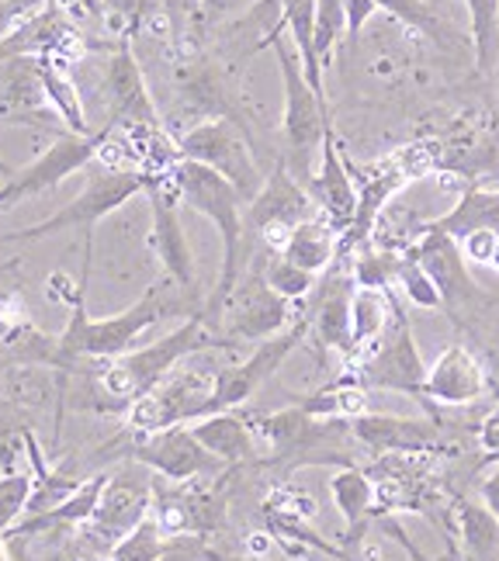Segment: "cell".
I'll list each match as a JSON object with an SVG mask.
<instances>
[{
	"instance_id": "277c9868",
	"label": "cell",
	"mask_w": 499,
	"mask_h": 561,
	"mask_svg": "<svg viewBox=\"0 0 499 561\" xmlns=\"http://www.w3.org/2000/svg\"><path fill=\"white\" fill-rule=\"evenodd\" d=\"M257 49H274L277 59V73H281V88H285V112H281V139H285V160L292 174L309 187L316 174V153L322 149V139L330 133V101H322L313 83L306 80L302 70V59L295 46H288V38L281 28H271L264 38L257 42Z\"/></svg>"
},
{
	"instance_id": "681fc988",
	"label": "cell",
	"mask_w": 499,
	"mask_h": 561,
	"mask_svg": "<svg viewBox=\"0 0 499 561\" xmlns=\"http://www.w3.org/2000/svg\"><path fill=\"white\" fill-rule=\"evenodd\" d=\"M483 503L499 516V468L492 471V474H486V482H483Z\"/></svg>"
},
{
	"instance_id": "d6986e66",
	"label": "cell",
	"mask_w": 499,
	"mask_h": 561,
	"mask_svg": "<svg viewBox=\"0 0 499 561\" xmlns=\"http://www.w3.org/2000/svg\"><path fill=\"white\" fill-rule=\"evenodd\" d=\"M354 274H343V264H333L330 274L319 280L316 291L306 298L309 306V336L319 343V351H337L343 360L354 354L351 333V301H354Z\"/></svg>"
},
{
	"instance_id": "484cf974",
	"label": "cell",
	"mask_w": 499,
	"mask_h": 561,
	"mask_svg": "<svg viewBox=\"0 0 499 561\" xmlns=\"http://www.w3.org/2000/svg\"><path fill=\"white\" fill-rule=\"evenodd\" d=\"M194 437H199L215 458L226 461L229 468L236 465H260V450H257V430L250 423V416H240L236 409H226V413H212L191 423Z\"/></svg>"
},
{
	"instance_id": "4dcf8cb0",
	"label": "cell",
	"mask_w": 499,
	"mask_h": 561,
	"mask_svg": "<svg viewBox=\"0 0 499 561\" xmlns=\"http://www.w3.org/2000/svg\"><path fill=\"white\" fill-rule=\"evenodd\" d=\"M292 405L306 409L309 416H319V420H354L361 413H372V399H367V388H361L358 381L351 378H340L327 388H319V392H309V396H295Z\"/></svg>"
},
{
	"instance_id": "f6af8a7d",
	"label": "cell",
	"mask_w": 499,
	"mask_h": 561,
	"mask_svg": "<svg viewBox=\"0 0 499 561\" xmlns=\"http://www.w3.org/2000/svg\"><path fill=\"white\" fill-rule=\"evenodd\" d=\"M496 243H499V232H489V229H475L468 236H462L458 247L465 253L468 264H492V253H496Z\"/></svg>"
},
{
	"instance_id": "ee69618b",
	"label": "cell",
	"mask_w": 499,
	"mask_h": 561,
	"mask_svg": "<svg viewBox=\"0 0 499 561\" xmlns=\"http://www.w3.org/2000/svg\"><path fill=\"white\" fill-rule=\"evenodd\" d=\"M253 4L257 0H199V25L219 28V25H226V21L250 11Z\"/></svg>"
},
{
	"instance_id": "8d00e7d4",
	"label": "cell",
	"mask_w": 499,
	"mask_h": 561,
	"mask_svg": "<svg viewBox=\"0 0 499 561\" xmlns=\"http://www.w3.org/2000/svg\"><path fill=\"white\" fill-rule=\"evenodd\" d=\"M98 8L104 11V18L112 21V28L118 32V38H133L149 25H167V11L163 0H98Z\"/></svg>"
},
{
	"instance_id": "74e56055",
	"label": "cell",
	"mask_w": 499,
	"mask_h": 561,
	"mask_svg": "<svg viewBox=\"0 0 499 561\" xmlns=\"http://www.w3.org/2000/svg\"><path fill=\"white\" fill-rule=\"evenodd\" d=\"M264 277H268V285L281 295V298H288L292 306H306V298L316 291L319 285V274L313 271H302L295 267L292 261H285L281 253H268L264 250Z\"/></svg>"
},
{
	"instance_id": "4316f807",
	"label": "cell",
	"mask_w": 499,
	"mask_h": 561,
	"mask_svg": "<svg viewBox=\"0 0 499 561\" xmlns=\"http://www.w3.org/2000/svg\"><path fill=\"white\" fill-rule=\"evenodd\" d=\"M107 479H112L107 471H98V474H91V479H83V485L70 495V500H63L59 506H53L46 513L21 516V520L8 530V537H38V534L63 530V527H83L94 516Z\"/></svg>"
},
{
	"instance_id": "4fadbf2b",
	"label": "cell",
	"mask_w": 499,
	"mask_h": 561,
	"mask_svg": "<svg viewBox=\"0 0 499 561\" xmlns=\"http://www.w3.org/2000/svg\"><path fill=\"white\" fill-rule=\"evenodd\" d=\"M402 253L409 256V261H417L433 277V285H438L444 295V309L454 322H462V312L468 306H483V301L489 298L486 288L472 277L458 240L441 232V229H433L430 222L420 226V232L402 247Z\"/></svg>"
},
{
	"instance_id": "f1b7e54d",
	"label": "cell",
	"mask_w": 499,
	"mask_h": 561,
	"mask_svg": "<svg viewBox=\"0 0 499 561\" xmlns=\"http://www.w3.org/2000/svg\"><path fill=\"white\" fill-rule=\"evenodd\" d=\"M337 253H340V229L327 215H313V219L298 222L288 236L285 250H281L285 261L313 274H327L337 264Z\"/></svg>"
},
{
	"instance_id": "6da1fadb",
	"label": "cell",
	"mask_w": 499,
	"mask_h": 561,
	"mask_svg": "<svg viewBox=\"0 0 499 561\" xmlns=\"http://www.w3.org/2000/svg\"><path fill=\"white\" fill-rule=\"evenodd\" d=\"M83 295H87V280H80L77 288L67 291L70 319L59 333V351H63L59 381L80 375L91 360H112V357L128 354L136 347V340L163 319H173V316L191 319V316H202L205 309V301H199V295H188V291L167 295L163 285H149L128 309L94 319L87 312Z\"/></svg>"
},
{
	"instance_id": "60d3db41",
	"label": "cell",
	"mask_w": 499,
	"mask_h": 561,
	"mask_svg": "<svg viewBox=\"0 0 499 561\" xmlns=\"http://www.w3.org/2000/svg\"><path fill=\"white\" fill-rule=\"evenodd\" d=\"M32 468L25 471H8L0 474V541L8 537V530L29 513V500H32Z\"/></svg>"
},
{
	"instance_id": "9a60e30c",
	"label": "cell",
	"mask_w": 499,
	"mask_h": 561,
	"mask_svg": "<svg viewBox=\"0 0 499 561\" xmlns=\"http://www.w3.org/2000/svg\"><path fill=\"white\" fill-rule=\"evenodd\" d=\"M306 336H309V316L302 312L285 333L257 343V351L247 360L215 371V388H212V399L205 405V416L226 413V409H240L260 385L277 375V368L302 347V340Z\"/></svg>"
},
{
	"instance_id": "2e32d148",
	"label": "cell",
	"mask_w": 499,
	"mask_h": 561,
	"mask_svg": "<svg viewBox=\"0 0 499 561\" xmlns=\"http://www.w3.org/2000/svg\"><path fill=\"white\" fill-rule=\"evenodd\" d=\"M128 444V461H139L149 471H157L167 482H194V479H219L226 474V461H219L212 450L194 437L191 423H178L157 430V434H133Z\"/></svg>"
},
{
	"instance_id": "d6a6232c",
	"label": "cell",
	"mask_w": 499,
	"mask_h": 561,
	"mask_svg": "<svg viewBox=\"0 0 499 561\" xmlns=\"http://www.w3.org/2000/svg\"><path fill=\"white\" fill-rule=\"evenodd\" d=\"M458 537L468 561H499V516L475 500H458Z\"/></svg>"
},
{
	"instance_id": "30bf717a",
	"label": "cell",
	"mask_w": 499,
	"mask_h": 561,
	"mask_svg": "<svg viewBox=\"0 0 499 561\" xmlns=\"http://www.w3.org/2000/svg\"><path fill=\"white\" fill-rule=\"evenodd\" d=\"M101 101L107 122L104 128H128V133H163V118L157 112V101L149 94V83L133 53V38H118L112 56L101 73Z\"/></svg>"
},
{
	"instance_id": "f5cc1de1",
	"label": "cell",
	"mask_w": 499,
	"mask_h": 561,
	"mask_svg": "<svg viewBox=\"0 0 499 561\" xmlns=\"http://www.w3.org/2000/svg\"><path fill=\"white\" fill-rule=\"evenodd\" d=\"M492 271H499V243H496V253H492V264H489Z\"/></svg>"
},
{
	"instance_id": "ba28073f",
	"label": "cell",
	"mask_w": 499,
	"mask_h": 561,
	"mask_svg": "<svg viewBox=\"0 0 499 561\" xmlns=\"http://www.w3.org/2000/svg\"><path fill=\"white\" fill-rule=\"evenodd\" d=\"M173 146H178V157L205 163L215 170V174H223L236 191L243 194L247 205L257 198V191L268 181L257 167L250 133L233 118H208V122L191 125L178 136Z\"/></svg>"
},
{
	"instance_id": "44dd1931",
	"label": "cell",
	"mask_w": 499,
	"mask_h": 561,
	"mask_svg": "<svg viewBox=\"0 0 499 561\" xmlns=\"http://www.w3.org/2000/svg\"><path fill=\"white\" fill-rule=\"evenodd\" d=\"M354 440L372 450L375 458L385 455H433L441 450V423L438 420H409L388 413H361L351 420Z\"/></svg>"
},
{
	"instance_id": "ffe728a7",
	"label": "cell",
	"mask_w": 499,
	"mask_h": 561,
	"mask_svg": "<svg viewBox=\"0 0 499 561\" xmlns=\"http://www.w3.org/2000/svg\"><path fill=\"white\" fill-rule=\"evenodd\" d=\"M0 122L4 125H63V118L53 112L46 98L42 59L35 56L0 59Z\"/></svg>"
},
{
	"instance_id": "e0dca14e",
	"label": "cell",
	"mask_w": 499,
	"mask_h": 561,
	"mask_svg": "<svg viewBox=\"0 0 499 561\" xmlns=\"http://www.w3.org/2000/svg\"><path fill=\"white\" fill-rule=\"evenodd\" d=\"M136 468H122L107 479L101 503L94 516L87 520V537L94 545L112 551L128 530H136L149 513H154V479H149V468L133 461Z\"/></svg>"
},
{
	"instance_id": "7c38bea8",
	"label": "cell",
	"mask_w": 499,
	"mask_h": 561,
	"mask_svg": "<svg viewBox=\"0 0 499 561\" xmlns=\"http://www.w3.org/2000/svg\"><path fill=\"white\" fill-rule=\"evenodd\" d=\"M316 211L319 205L313 202L309 187L292 174L285 160H277L264 187H260L257 198L247 205V232H253L268 253H281L292 229L298 222L313 219Z\"/></svg>"
},
{
	"instance_id": "7a4b0ae2",
	"label": "cell",
	"mask_w": 499,
	"mask_h": 561,
	"mask_svg": "<svg viewBox=\"0 0 499 561\" xmlns=\"http://www.w3.org/2000/svg\"><path fill=\"white\" fill-rule=\"evenodd\" d=\"M233 343L226 336H215L212 327L202 316L184 319L178 330H170L157 343L139 351H128L112 360H91L80 371L87 381V399L83 405L94 409V413H115L125 416L128 405L143 399L181 364L202 351H226Z\"/></svg>"
},
{
	"instance_id": "3957f363",
	"label": "cell",
	"mask_w": 499,
	"mask_h": 561,
	"mask_svg": "<svg viewBox=\"0 0 499 561\" xmlns=\"http://www.w3.org/2000/svg\"><path fill=\"white\" fill-rule=\"evenodd\" d=\"M167 174L178 187L181 202L188 208H194L199 215L215 226L223 240V267H219V280H215V288L205 301L202 309V319L215 330L219 327V316H223V306L226 298L233 295L236 280L247 271L250 264V253H247V202L243 194L236 191L223 174H215L212 167L205 163H194V160H173L167 167Z\"/></svg>"
},
{
	"instance_id": "b9f144b4",
	"label": "cell",
	"mask_w": 499,
	"mask_h": 561,
	"mask_svg": "<svg viewBox=\"0 0 499 561\" xmlns=\"http://www.w3.org/2000/svg\"><path fill=\"white\" fill-rule=\"evenodd\" d=\"M396 288L402 291V298L409 301V306L427 309V312L444 309V295H441V288L433 285V277H430L417 261H409L406 253H402V267H399V285H396Z\"/></svg>"
},
{
	"instance_id": "7bdbcfd3",
	"label": "cell",
	"mask_w": 499,
	"mask_h": 561,
	"mask_svg": "<svg viewBox=\"0 0 499 561\" xmlns=\"http://www.w3.org/2000/svg\"><path fill=\"white\" fill-rule=\"evenodd\" d=\"M375 4L385 11V14H393L399 25L406 28H417L423 32L427 38H444V25H441V18L433 14V8L427 4V0H375Z\"/></svg>"
},
{
	"instance_id": "ab89813d",
	"label": "cell",
	"mask_w": 499,
	"mask_h": 561,
	"mask_svg": "<svg viewBox=\"0 0 499 561\" xmlns=\"http://www.w3.org/2000/svg\"><path fill=\"white\" fill-rule=\"evenodd\" d=\"M316 56L322 62V70L333 62L337 46L347 38V8L343 0H316Z\"/></svg>"
},
{
	"instance_id": "d4e9b609",
	"label": "cell",
	"mask_w": 499,
	"mask_h": 561,
	"mask_svg": "<svg viewBox=\"0 0 499 561\" xmlns=\"http://www.w3.org/2000/svg\"><path fill=\"white\" fill-rule=\"evenodd\" d=\"M309 194L313 202L319 205V211L327 215V219L343 232L347 226L354 222V211H358V181L351 174V167H347V153L337 142V133L330 125L327 139H322V149H319V167L309 181Z\"/></svg>"
},
{
	"instance_id": "1f68e13d",
	"label": "cell",
	"mask_w": 499,
	"mask_h": 561,
	"mask_svg": "<svg viewBox=\"0 0 499 561\" xmlns=\"http://www.w3.org/2000/svg\"><path fill=\"white\" fill-rule=\"evenodd\" d=\"M388 319H393V291H378V288H354L351 301V333H354V357L364 351H372L388 330Z\"/></svg>"
},
{
	"instance_id": "836d02e7",
	"label": "cell",
	"mask_w": 499,
	"mask_h": 561,
	"mask_svg": "<svg viewBox=\"0 0 499 561\" xmlns=\"http://www.w3.org/2000/svg\"><path fill=\"white\" fill-rule=\"evenodd\" d=\"M42 83H46L49 107L63 118V125H67L70 133H77V136H91L80 91H77V83L67 77V70H63L59 59H42Z\"/></svg>"
},
{
	"instance_id": "5bb4252c",
	"label": "cell",
	"mask_w": 499,
	"mask_h": 561,
	"mask_svg": "<svg viewBox=\"0 0 499 561\" xmlns=\"http://www.w3.org/2000/svg\"><path fill=\"white\" fill-rule=\"evenodd\" d=\"M112 139V128H98L91 136H77V133H59L53 139L49 149H42V153L29 163L8 174L4 187H8V202L11 205H21L29 198H38V194H49L56 191L67 178L80 174V170L91 167L101 149Z\"/></svg>"
},
{
	"instance_id": "db71d44e",
	"label": "cell",
	"mask_w": 499,
	"mask_h": 561,
	"mask_svg": "<svg viewBox=\"0 0 499 561\" xmlns=\"http://www.w3.org/2000/svg\"><path fill=\"white\" fill-rule=\"evenodd\" d=\"M274 4H277V8H285V4H288V0H274Z\"/></svg>"
},
{
	"instance_id": "bcb514c9",
	"label": "cell",
	"mask_w": 499,
	"mask_h": 561,
	"mask_svg": "<svg viewBox=\"0 0 499 561\" xmlns=\"http://www.w3.org/2000/svg\"><path fill=\"white\" fill-rule=\"evenodd\" d=\"M479 447H483V465H499V405L489 409V416L479 426Z\"/></svg>"
},
{
	"instance_id": "52a82bcc",
	"label": "cell",
	"mask_w": 499,
	"mask_h": 561,
	"mask_svg": "<svg viewBox=\"0 0 499 561\" xmlns=\"http://www.w3.org/2000/svg\"><path fill=\"white\" fill-rule=\"evenodd\" d=\"M427 364L417 347L413 327L402 309L399 295L393 291V319L388 330L372 351H364L361 357L347 360V378L358 381L367 392H396L423 402V381H427Z\"/></svg>"
},
{
	"instance_id": "f907efd6",
	"label": "cell",
	"mask_w": 499,
	"mask_h": 561,
	"mask_svg": "<svg viewBox=\"0 0 499 561\" xmlns=\"http://www.w3.org/2000/svg\"><path fill=\"white\" fill-rule=\"evenodd\" d=\"M486 368H489V392L499 399V351H492V354H489Z\"/></svg>"
},
{
	"instance_id": "f546056e",
	"label": "cell",
	"mask_w": 499,
	"mask_h": 561,
	"mask_svg": "<svg viewBox=\"0 0 499 561\" xmlns=\"http://www.w3.org/2000/svg\"><path fill=\"white\" fill-rule=\"evenodd\" d=\"M433 229H441L454 240L475 232V229H489L499 232V187H479V184H468L462 187V198L454 208H447L438 219H427Z\"/></svg>"
},
{
	"instance_id": "8992f818",
	"label": "cell",
	"mask_w": 499,
	"mask_h": 561,
	"mask_svg": "<svg viewBox=\"0 0 499 561\" xmlns=\"http://www.w3.org/2000/svg\"><path fill=\"white\" fill-rule=\"evenodd\" d=\"M257 437L271 447V458L264 465L281 468H302V465H354L343 450V440L351 434V420H319L309 416L306 409L288 405L277 413L250 416Z\"/></svg>"
},
{
	"instance_id": "f35d334b",
	"label": "cell",
	"mask_w": 499,
	"mask_h": 561,
	"mask_svg": "<svg viewBox=\"0 0 499 561\" xmlns=\"http://www.w3.org/2000/svg\"><path fill=\"white\" fill-rule=\"evenodd\" d=\"M167 541H170V537L160 530L157 516L149 513L136 530H128V534L122 537V541L112 548L107 561H157V558L163 554Z\"/></svg>"
},
{
	"instance_id": "7402d4cb",
	"label": "cell",
	"mask_w": 499,
	"mask_h": 561,
	"mask_svg": "<svg viewBox=\"0 0 499 561\" xmlns=\"http://www.w3.org/2000/svg\"><path fill=\"white\" fill-rule=\"evenodd\" d=\"M489 396V368L465 343H451L430 364L423 381V405H472Z\"/></svg>"
},
{
	"instance_id": "603a6c76",
	"label": "cell",
	"mask_w": 499,
	"mask_h": 561,
	"mask_svg": "<svg viewBox=\"0 0 499 561\" xmlns=\"http://www.w3.org/2000/svg\"><path fill=\"white\" fill-rule=\"evenodd\" d=\"M14 368H49L63 375L59 336L42 333L14 298H0V375Z\"/></svg>"
},
{
	"instance_id": "8fae6325",
	"label": "cell",
	"mask_w": 499,
	"mask_h": 561,
	"mask_svg": "<svg viewBox=\"0 0 499 561\" xmlns=\"http://www.w3.org/2000/svg\"><path fill=\"white\" fill-rule=\"evenodd\" d=\"M215 388V371L173 368L154 392L136 399L125 413L128 434H157V430L194 423L205 416V405Z\"/></svg>"
},
{
	"instance_id": "d590c367",
	"label": "cell",
	"mask_w": 499,
	"mask_h": 561,
	"mask_svg": "<svg viewBox=\"0 0 499 561\" xmlns=\"http://www.w3.org/2000/svg\"><path fill=\"white\" fill-rule=\"evenodd\" d=\"M399 267H402V250L388 247H364L354 253V285L358 288H378V291H396L399 285Z\"/></svg>"
},
{
	"instance_id": "83f0119b",
	"label": "cell",
	"mask_w": 499,
	"mask_h": 561,
	"mask_svg": "<svg viewBox=\"0 0 499 561\" xmlns=\"http://www.w3.org/2000/svg\"><path fill=\"white\" fill-rule=\"evenodd\" d=\"M330 495L343 516V545H358L364 524L375 516V479L358 465L337 468L330 474Z\"/></svg>"
},
{
	"instance_id": "cb8c5ba5",
	"label": "cell",
	"mask_w": 499,
	"mask_h": 561,
	"mask_svg": "<svg viewBox=\"0 0 499 561\" xmlns=\"http://www.w3.org/2000/svg\"><path fill=\"white\" fill-rule=\"evenodd\" d=\"M173 94H178L181 112L188 118H194V125L208 122V118H233L243 125L229 80L212 59H202V56L184 59L181 67L173 70Z\"/></svg>"
},
{
	"instance_id": "816d5d0a",
	"label": "cell",
	"mask_w": 499,
	"mask_h": 561,
	"mask_svg": "<svg viewBox=\"0 0 499 561\" xmlns=\"http://www.w3.org/2000/svg\"><path fill=\"white\" fill-rule=\"evenodd\" d=\"M4 208H11V202H8V187L0 184V211H4Z\"/></svg>"
},
{
	"instance_id": "ac0fdd59",
	"label": "cell",
	"mask_w": 499,
	"mask_h": 561,
	"mask_svg": "<svg viewBox=\"0 0 499 561\" xmlns=\"http://www.w3.org/2000/svg\"><path fill=\"white\" fill-rule=\"evenodd\" d=\"M146 198H149V215H154V226H149V250L157 253V261L167 274L170 285H178L181 291L194 295V285H199V277H194V253H191V243H188V232H184V222H181V194L173 187L170 174L154 178V184L146 187Z\"/></svg>"
},
{
	"instance_id": "9c48e42d",
	"label": "cell",
	"mask_w": 499,
	"mask_h": 561,
	"mask_svg": "<svg viewBox=\"0 0 499 561\" xmlns=\"http://www.w3.org/2000/svg\"><path fill=\"white\" fill-rule=\"evenodd\" d=\"M302 316V312H298ZM292 301L281 298L264 277V256H250L247 271L236 280L233 295L226 298L223 316H219V330L229 343H264L277 333H285L292 322L298 319Z\"/></svg>"
},
{
	"instance_id": "7dc6e473",
	"label": "cell",
	"mask_w": 499,
	"mask_h": 561,
	"mask_svg": "<svg viewBox=\"0 0 499 561\" xmlns=\"http://www.w3.org/2000/svg\"><path fill=\"white\" fill-rule=\"evenodd\" d=\"M343 8H347V38H358L367 21L382 11L375 0H343Z\"/></svg>"
},
{
	"instance_id": "c3c4849f",
	"label": "cell",
	"mask_w": 499,
	"mask_h": 561,
	"mask_svg": "<svg viewBox=\"0 0 499 561\" xmlns=\"http://www.w3.org/2000/svg\"><path fill=\"white\" fill-rule=\"evenodd\" d=\"M4 558L8 561H38L35 554H32V548H29V537H4Z\"/></svg>"
},
{
	"instance_id": "5b68a950",
	"label": "cell",
	"mask_w": 499,
	"mask_h": 561,
	"mask_svg": "<svg viewBox=\"0 0 499 561\" xmlns=\"http://www.w3.org/2000/svg\"><path fill=\"white\" fill-rule=\"evenodd\" d=\"M157 174L149 170H133V167H94L91 178H87L83 191L70 205H63L56 215L42 219L29 229L18 232H4L0 243H35L46 240V236L77 229L83 236V271L80 280H91V264H94V229L107 219L112 211H118L122 205H128L136 194H146V187L154 184Z\"/></svg>"
},
{
	"instance_id": "e575fe53",
	"label": "cell",
	"mask_w": 499,
	"mask_h": 561,
	"mask_svg": "<svg viewBox=\"0 0 499 561\" xmlns=\"http://www.w3.org/2000/svg\"><path fill=\"white\" fill-rule=\"evenodd\" d=\"M479 73L499 70V0H465Z\"/></svg>"
}]
</instances>
